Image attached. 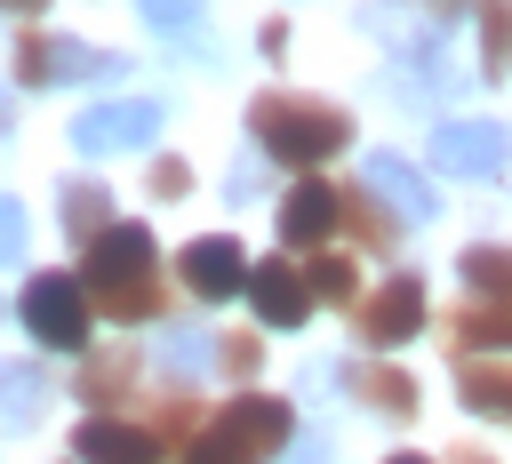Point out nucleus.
<instances>
[{
  "instance_id": "1a4fd4ad",
  "label": "nucleus",
  "mask_w": 512,
  "mask_h": 464,
  "mask_svg": "<svg viewBox=\"0 0 512 464\" xmlns=\"http://www.w3.org/2000/svg\"><path fill=\"white\" fill-rule=\"evenodd\" d=\"M248 304H256V320L264 328H296L304 312H312V280L296 272V264H248Z\"/></svg>"
},
{
  "instance_id": "9b49d317",
  "label": "nucleus",
  "mask_w": 512,
  "mask_h": 464,
  "mask_svg": "<svg viewBox=\"0 0 512 464\" xmlns=\"http://www.w3.org/2000/svg\"><path fill=\"white\" fill-rule=\"evenodd\" d=\"M72 456H80V464H160V440H152L144 424H112V416H96V424L72 432Z\"/></svg>"
},
{
  "instance_id": "39448f33",
  "label": "nucleus",
  "mask_w": 512,
  "mask_h": 464,
  "mask_svg": "<svg viewBox=\"0 0 512 464\" xmlns=\"http://www.w3.org/2000/svg\"><path fill=\"white\" fill-rule=\"evenodd\" d=\"M88 280L96 296H120V288H152V232L144 224H112L88 240Z\"/></svg>"
},
{
  "instance_id": "2f4dec72",
  "label": "nucleus",
  "mask_w": 512,
  "mask_h": 464,
  "mask_svg": "<svg viewBox=\"0 0 512 464\" xmlns=\"http://www.w3.org/2000/svg\"><path fill=\"white\" fill-rule=\"evenodd\" d=\"M0 128H8V96H0Z\"/></svg>"
},
{
  "instance_id": "c756f323",
  "label": "nucleus",
  "mask_w": 512,
  "mask_h": 464,
  "mask_svg": "<svg viewBox=\"0 0 512 464\" xmlns=\"http://www.w3.org/2000/svg\"><path fill=\"white\" fill-rule=\"evenodd\" d=\"M288 464H328V440H296V456Z\"/></svg>"
},
{
  "instance_id": "cd10ccee",
  "label": "nucleus",
  "mask_w": 512,
  "mask_h": 464,
  "mask_svg": "<svg viewBox=\"0 0 512 464\" xmlns=\"http://www.w3.org/2000/svg\"><path fill=\"white\" fill-rule=\"evenodd\" d=\"M216 360H224V368H232V376H256V344H224V352H216Z\"/></svg>"
},
{
  "instance_id": "423d86ee",
  "label": "nucleus",
  "mask_w": 512,
  "mask_h": 464,
  "mask_svg": "<svg viewBox=\"0 0 512 464\" xmlns=\"http://www.w3.org/2000/svg\"><path fill=\"white\" fill-rule=\"evenodd\" d=\"M416 328H424V280H416V272H392V280L360 304V344L392 352V344H408Z\"/></svg>"
},
{
  "instance_id": "72a5a7b5",
  "label": "nucleus",
  "mask_w": 512,
  "mask_h": 464,
  "mask_svg": "<svg viewBox=\"0 0 512 464\" xmlns=\"http://www.w3.org/2000/svg\"><path fill=\"white\" fill-rule=\"evenodd\" d=\"M456 464H488V456H456Z\"/></svg>"
},
{
  "instance_id": "f257e3e1",
  "label": "nucleus",
  "mask_w": 512,
  "mask_h": 464,
  "mask_svg": "<svg viewBox=\"0 0 512 464\" xmlns=\"http://www.w3.org/2000/svg\"><path fill=\"white\" fill-rule=\"evenodd\" d=\"M248 128H256V144L272 160H296V168H312V160H328V152L352 144V120L336 104H312V96H256Z\"/></svg>"
},
{
  "instance_id": "9d476101",
  "label": "nucleus",
  "mask_w": 512,
  "mask_h": 464,
  "mask_svg": "<svg viewBox=\"0 0 512 464\" xmlns=\"http://www.w3.org/2000/svg\"><path fill=\"white\" fill-rule=\"evenodd\" d=\"M360 184H368V200H392V208H400V224H424V216L440 208V200H432V184H424L400 152H368Z\"/></svg>"
},
{
  "instance_id": "6ab92c4d",
  "label": "nucleus",
  "mask_w": 512,
  "mask_h": 464,
  "mask_svg": "<svg viewBox=\"0 0 512 464\" xmlns=\"http://www.w3.org/2000/svg\"><path fill=\"white\" fill-rule=\"evenodd\" d=\"M352 384H360V392H368V400H376L384 416H408V408H416V384H408L400 368H360Z\"/></svg>"
},
{
  "instance_id": "bb28decb",
  "label": "nucleus",
  "mask_w": 512,
  "mask_h": 464,
  "mask_svg": "<svg viewBox=\"0 0 512 464\" xmlns=\"http://www.w3.org/2000/svg\"><path fill=\"white\" fill-rule=\"evenodd\" d=\"M184 464H240V456H232V448L208 432V440H192V448H184Z\"/></svg>"
},
{
  "instance_id": "4468645a",
  "label": "nucleus",
  "mask_w": 512,
  "mask_h": 464,
  "mask_svg": "<svg viewBox=\"0 0 512 464\" xmlns=\"http://www.w3.org/2000/svg\"><path fill=\"white\" fill-rule=\"evenodd\" d=\"M448 344H456V352H496V344H512V304H496V296L464 304V312L448 320Z\"/></svg>"
},
{
  "instance_id": "f03ea898",
  "label": "nucleus",
  "mask_w": 512,
  "mask_h": 464,
  "mask_svg": "<svg viewBox=\"0 0 512 464\" xmlns=\"http://www.w3.org/2000/svg\"><path fill=\"white\" fill-rule=\"evenodd\" d=\"M16 80L32 88H64V80H128V56H104L72 32H32L16 40Z\"/></svg>"
},
{
  "instance_id": "0eeeda50",
  "label": "nucleus",
  "mask_w": 512,
  "mask_h": 464,
  "mask_svg": "<svg viewBox=\"0 0 512 464\" xmlns=\"http://www.w3.org/2000/svg\"><path fill=\"white\" fill-rule=\"evenodd\" d=\"M216 440L240 456V464H256V456H272L280 440H288V400H264V392H240L224 416H216Z\"/></svg>"
},
{
  "instance_id": "f3484780",
  "label": "nucleus",
  "mask_w": 512,
  "mask_h": 464,
  "mask_svg": "<svg viewBox=\"0 0 512 464\" xmlns=\"http://www.w3.org/2000/svg\"><path fill=\"white\" fill-rule=\"evenodd\" d=\"M456 272L472 280V296L512 304V248H464V264H456Z\"/></svg>"
},
{
  "instance_id": "4be33fe9",
  "label": "nucleus",
  "mask_w": 512,
  "mask_h": 464,
  "mask_svg": "<svg viewBox=\"0 0 512 464\" xmlns=\"http://www.w3.org/2000/svg\"><path fill=\"white\" fill-rule=\"evenodd\" d=\"M480 48H488V72H512V8L480 16Z\"/></svg>"
},
{
  "instance_id": "ddd939ff",
  "label": "nucleus",
  "mask_w": 512,
  "mask_h": 464,
  "mask_svg": "<svg viewBox=\"0 0 512 464\" xmlns=\"http://www.w3.org/2000/svg\"><path fill=\"white\" fill-rule=\"evenodd\" d=\"M184 280H192V296H232V288H248V256L232 248V240H192L184 248Z\"/></svg>"
},
{
  "instance_id": "7c9ffc66",
  "label": "nucleus",
  "mask_w": 512,
  "mask_h": 464,
  "mask_svg": "<svg viewBox=\"0 0 512 464\" xmlns=\"http://www.w3.org/2000/svg\"><path fill=\"white\" fill-rule=\"evenodd\" d=\"M0 8H8V16H32V8H40V0H0Z\"/></svg>"
},
{
  "instance_id": "a211bd4d",
  "label": "nucleus",
  "mask_w": 512,
  "mask_h": 464,
  "mask_svg": "<svg viewBox=\"0 0 512 464\" xmlns=\"http://www.w3.org/2000/svg\"><path fill=\"white\" fill-rule=\"evenodd\" d=\"M208 360H216V344H208L200 328H176V336H160V368H168V376H200Z\"/></svg>"
},
{
  "instance_id": "20e7f679",
  "label": "nucleus",
  "mask_w": 512,
  "mask_h": 464,
  "mask_svg": "<svg viewBox=\"0 0 512 464\" xmlns=\"http://www.w3.org/2000/svg\"><path fill=\"white\" fill-rule=\"evenodd\" d=\"M24 328H32L48 352H80V344H88V296H80V280L40 272V280L24 288Z\"/></svg>"
},
{
  "instance_id": "a878e982",
  "label": "nucleus",
  "mask_w": 512,
  "mask_h": 464,
  "mask_svg": "<svg viewBox=\"0 0 512 464\" xmlns=\"http://www.w3.org/2000/svg\"><path fill=\"white\" fill-rule=\"evenodd\" d=\"M184 184H192V176H184V160H152V192H160V200H168V192H184Z\"/></svg>"
},
{
  "instance_id": "2eb2a0df",
  "label": "nucleus",
  "mask_w": 512,
  "mask_h": 464,
  "mask_svg": "<svg viewBox=\"0 0 512 464\" xmlns=\"http://www.w3.org/2000/svg\"><path fill=\"white\" fill-rule=\"evenodd\" d=\"M456 392H464V408H480V416H504V424H512V368L464 360V368H456Z\"/></svg>"
},
{
  "instance_id": "6e6552de",
  "label": "nucleus",
  "mask_w": 512,
  "mask_h": 464,
  "mask_svg": "<svg viewBox=\"0 0 512 464\" xmlns=\"http://www.w3.org/2000/svg\"><path fill=\"white\" fill-rule=\"evenodd\" d=\"M432 168H440V176H496V168H504V128H496V120H440Z\"/></svg>"
},
{
  "instance_id": "7ed1b4c3",
  "label": "nucleus",
  "mask_w": 512,
  "mask_h": 464,
  "mask_svg": "<svg viewBox=\"0 0 512 464\" xmlns=\"http://www.w3.org/2000/svg\"><path fill=\"white\" fill-rule=\"evenodd\" d=\"M160 136V104L152 96H120V104H88L72 120V152L104 160V152H144Z\"/></svg>"
},
{
  "instance_id": "393cba45",
  "label": "nucleus",
  "mask_w": 512,
  "mask_h": 464,
  "mask_svg": "<svg viewBox=\"0 0 512 464\" xmlns=\"http://www.w3.org/2000/svg\"><path fill=\"white\" fill-rule=\"evenodd\" d=\"M104 312H120V320H144V312H160V288H120V296H104Z\"/></svg>"
},
{
  "instance_id": "5701e85b",
  "label": "nucleus",
  "mask_w": 512,
  "mask_h": 464,
  "mask_svg": "<svg viewBox=\"0 0 512 464\" xmlns=\"http://www.w3.org/2000/svg\"><path fill=\"white\" fill-rule=\"evenodd\" d=\"M16 256H24V208L0 192V264H16Z\"/></svg>"
},
{
  "instance_id": "aec40b11",
  "label": "nucleus",
  "mask_w": 512,
  "mask_h": 464,
  "mask_svg": "<svg viewBox=\"0 0 512 464\" xmlns=\"http://www.w3.org/2000/svg\"><path fill=\"white\" fill-rule=\"evenodd\" d=\"M104 208H112V200H104L96 184H64V224H72V232H112Z\"/></svg>"
},
{
  "instance_id": "473e14b6",
  "label": "nucleus",
  "mask_w": 512,
  "mask_h": 464,
  "mask_svg": "<svg viewBox=\"0 0 512 464\" xmlns=\"http://www.w3.org/2000/svg\"><path fill=\"white\" fill-rule=\"evenodd\" d=\"M392 464H424V456H392Z\"/></svg>"
},
{
  "instance_id": "dca6fc26",
  "label": "nucleus",
  "mask_w": 512,
  "mask_h": 464,
  "mask_svg": "<svg viewBox=\"0 0 512 464\" xmlns=\"http://www.w3.org/2000/svg\"><path fill=\"white\" fill-rule=\"evenodd\" d=\"M40 400H48L40 368H0V432H24V424H40Z\"/></svg>"
},
{
  "instance_id": "412c9836",
  "label": "nucleus",
  "mask_w": 512,
  "mask_h": 464,
  "mask_svg": "<svg viewBox=\"0 0 512 464\" xmlns=\"http://www.w3.org/2000/svg\"><path fill=\"white\" fill-rule=\"evenodd\" d=\"M304 280H312V296H320V304H352V264H344V256H312V272H304Z\"/></svg>"
},
{
  "instance_id": "c85d7f7f",
  "label": "nucleus",
  "mask_w": 512,
  "mask_h": 464,
  "mask_svg": "<svg viewBox=\"0 0 512 464\" xmlns=\"http://www.w3.org/2000/svg\"><path fill=\"white\" fill-rule=\"evenodd\" d=\"M120 376H128V360H96V368H88V392H112Z\"/></svg>"
},
{
  "instance_id": "f8f14e48",
  "label": "nucleus",
  "mask_w": 512,
  "mask_h": 464,
  "mask_svg": "<svg viewBox=\"0 0 512 464\" xmlns=\"http://www.w3.org/2000/svg\"><path fill=\"white\" fill-rule=\"evenodd\" d=\"M344 224V200L328 192V184H296L288 200H280V240L288 248H312V240H328Z\"/></svg>"
},
{
  "instance_id": "b1692460",
  "label": "nucleus",
  "mask_w": 512,
  "mask_h": 464,
  "mask_svg": "<svg viewBox=\"0 0 512 464\" xmlns=\"http://www.w3.org/2000/svg\"><path fill=\"white\" fill-rule=\"evenodd\" d=\"M136 8H144V16L160 24V32H184V24L200 16V0H136Z\"/></svg>"
}]
</instances>
